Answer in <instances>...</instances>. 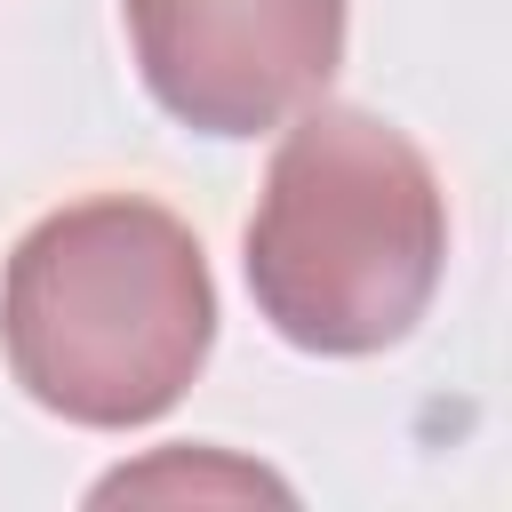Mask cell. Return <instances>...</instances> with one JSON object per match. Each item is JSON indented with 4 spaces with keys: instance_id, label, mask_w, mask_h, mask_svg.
Instances as JSON below:
<instances>
[{
    "instance_id": "cell-4",
    "label": "cell",
    "mask_w": 512,
    "mask_h": 512,
    "mask_svg": "<svg viewBox=\"0 0 512 512\" xmlns=\"http://www.w3.org/2000/svg\"><path fill=\"white\" fill-rule=\"evenodd\" d=\"M120 496H272L288 504V480H272L264 464H240L224 448H160L152 464H120L112 480H96V504H120Z\"/></svg>"
},
{
    "instance_id": "cell-1",
    "label": "cell",
    "mask_w": 512,
    "mask_h": 512,
    "mask_svg": "<svg viewBox=\"0 0 512 512\" xmlns=\"http://www.w3.org/2000/svg\"><path fill=\"white\" fill-rule=\"evenodd\" d=\"M216 344V280L184 216L96 192L40 216L0 272L8 376L64 424L128 432L184 400Z\"/></svg>"
},
{
    "instance_id": "cell-3",
    "label": "cell",
    "mask_w": 512,
    "mask_h": 512,
    "mask_svg": "<svg viewBox=\"0 0 512 512\" xmlns=\"http://www.w3.org/2000/svg\"><path fill=\"white\" fill-rule=\"evenodd\" d=\"M136 72L192 136H264L328 96L344 0H120Z\"/></svg>"
},
{
    "instance_id": "cell-2",
    "label": "cell",
    "mask_w": 512,
    "mask_h": 512,
    "mask_svg": "<svg viewBox=\"0 0 512 512\" xmlns=\"http://www.w3.org/2000/svg\"><path fill=\"white\" fill-rule=\"evenodd\" d=\"M448 272L432 160L376 112L304 104L248 216V296L296 352L360 360L400 344Z\"/></svg>"
}]
</instances>
